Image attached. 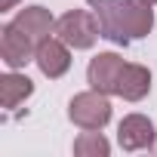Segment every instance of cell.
<instances>
[{
  "label": "cell",
  "instance_id": "cell-1",
  "mask_svg": "<svg viewBox=\"0 0 157 157\" xmlns=\"http://www.w3.org/2000/svg\"><path fill=\"white\" fill-rule=\"evenodd\" d=\"M86 3L99 19L102 37L114 43H129L154 28V13L145 0H86Z\"/></svg>",
  "mask_w": 157,
  "mask_h": 157
},
{
  "label": "cell",
  "instance_id": "cell-2",
  "mask_svg": "<svg viewBox=\"0 0 157 157\" xmlns=\"http://www.w3.org/2000/svg\"><path fill=\"white\" fill-rule=\"evenodd\" d=\"M56 37H62L68 46L74 49H90L96 43V37H102V28H99V19L96 13H86V10H68L65 16L56 19Z\"/></svg>",
  "mask_w": 157,
  "mask_h": 157
},
{
  "label": "cell",
  "instance_id": "cell-3",
  "mask_svg": "<svg viewBox=\"0 0 157 157\" xmlns=\"http://www.w3.org/2000/svg\"><path fill=\"white\" fill-rule=\"evenodd\" d=\"M68 117H71V123H77L80 129H102V126L111 120V102H108V96L99 93V90L80 93V96L71 99Z\"/></svg>",
  "mask_w": 157,
  "mask_h": 157
},
{
  "label": "cell",
  "instance_id": "cell-4",
  "mask_svg": "<svg viewBox=\"0 0 157 157\" xmlns=\"http://www.w3.org/2000/svg\"><path fill=\"white\" fill-rule=\"evenodd\" d=\"M34 52H37V43L16 22H10L3 31H0V56H3V62L10 68H25L34 59Z\"/></svg>",
  "mask_w": 157,
  "mask_h": 157
},
{
  "label": "cell",
  "instance_id": "cell-5",
  "mask_svg": "<svg viewBox=\"0 0 157 157\" xmlns=\"http://www.w3.org/2000/svg\"><path fill=\"white\" fill-rule=\"evenodd\" d=\"M123 65H126V62H123L117 52H99V56L90 62V68H86L90 86L99 90V93H105V96L117 93V80H120Z\"/></svg>",
  "mask_w": 157,
  "mask_h": 157
},
{
  "label": "cell",
  "instance_id": "cell-6",
  "mask_svg": "<svg viewBox=\"0 0 157 157\" xmlns=\"http://www.w3.org/2000/svg\"><path fill=\"white\" fill-rule=\"evenodd\" d=\"M34 62L37 68L49 77V80H56V77H62L68 68H71V52H68V43L62 37H46L37 43V52H34Z\"/></svg>",
  "mask_w": 157,
  "mask_h": 157
},
{
  "label": "cell",
  "instance_id": "cell-7",
  "mask_svg": "<svg viewBox=\"0 0 157 157\" xmlns=\"http://www.w3.org/2000/svg\"><path fill=\"white\" fill-rule=\"evenodd\" d=\"M157 139L154 132V123L145 117V114H129L120 120L117 126V142L123 151H142V148H151Z\"/></svg>",
  "mask_w": 157,
  "mask_h": 157
},
{
  "label": "cell",
  "instance_id": "cell-8",
  "mask_svg": "<svg viewBox=\"0 0 157 157\" xmlns=\"http://www.w3.org/2000/svg\"><path fill=\"white\" fill-rule=\"evenodd\" d=\"M148 93H151V71L145 65H123L117 80V96L126 102H139Z\"/></svg>",
  "mask_w": 157,
  "mask_h": 157
},
{
  "label": "cell",
  "instance_id": "cell-9",
  "mask_svg": "<svg viewBox=\"0 0 157 157\" xmlns=\"http://www.w3.org/2000/svg\"><path fill=\"white\" fill-rule=\"evenodd\" d=\"M34 43H40V40H46L49 37V31H56V19L49 16V10H43V6H28V10H22L16 19H13Z\"/></svg>",
  "mask_w": 157,
  "mask_h": 157
},
{
  "label": "cell",
  "instance_id": "cell-10",
  "mask_svg": "<svg viewBox=\"0 0 157 157\" xmlns=\"http://www.w3.org/2000/svg\"><path fill=\"white\" fill-rule=\"evenodd\" d=\"M31 93H34V83L28 80L25 74H3V77H0V105H3V108H16Z\"/></svg>",
  "mask_w": 157,
  "mask_h": 157
},
{
  "label": "cell",
  "instance_id": "cell-11",
  "mask_svg": "<svg viewBox=\"0 0 157 157\" xmlns=\"http://www.w3.org/2000/svg\"><path fill=\"white\" fill-rule=\"evenodd\" d=\"M111 151L108 139L99 132V129H83V136L74 142V154L77 157H105Z\"/></svg>",
  "mask_w": 157,
  "mask_h": 157
},
{
  "label": "cell",
  "instance_id": "cell-12",
  "mask_svg": "<svg viewBox=\"0 0 157 157\" xmlns=\"http://www.w3.org/2000/svg\"><path fill=\"white\" fill-rule=\"evenodd\" d=\"M13 3H16V0H0V13H6V10H13Z\"/></svg>",
  "mask_w": 157,
  "mask_h": 157
},
{
  "label": "cell",
  "instance_id": "cell-13",
  "mask_svg": "<svg viewBox=\"0 0 157 157\" xmlns=\"http://www.w3.org/2000/svg\"><path fill=\"white\" fill-rule=\"evenodd\" d=\"M145 3H151V6H154V3H157V0H145Z\"/></svg>",
  "mask_w": 157,
  "mask_h": 157
}]
</instances>
